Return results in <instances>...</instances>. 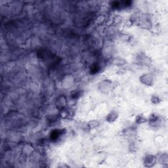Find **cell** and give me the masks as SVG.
I'll return each instance as SVG.
<instances>
[{
	"label": "cell",
	"instance_id": "cell-9",
	"mask_svg": "<svg viewBox=\"0 0 168 168\" xmlns=\"http://www.w3.org/2000/svg\"><path fill=\"white\" fill-rule=\"evenodd\" d=\"M69 112L68 110L66 109V108H62L59 110V116L60 118H62V119H66V118H68L69 116Z\"/></svg>",
	"mask_w": 168,
	"mask_h": 168
},
{
	"label": "cell",
	"instance_id": "cell-8",
	"mask_svg": "<svg viewBox=\"0 0 168 168\" xmlns=\"http://www.w3.org/2000/svg\"><path fill=\"white\" fill-rule=\"evenodd\" d=\"M158 162L163 165H168V155L167 153L162 154L158 158Z\"/></svg>",
	"mask_w": 168,
	"mask_h": 168
},
{
	"label": "cell",
	"instance_id": "cell-11",
	"mask_svg": "<svg viewBox=\"0 0 168 168\" xmlns=\"http://www.w3.org/2000/svg\"><path fill=\"white\" fill-rule=\"evenodd\" d=\"M100 125V122L98 120H91L88 122V127L90 129H95Z\"/></svg>",
	"mask_w": 168,
	"mask_h": 168
},
{
	"label": "cell",
	"instance_id": "cell-10",
	"mask_svg": "<svg viewBox=\"0 0 168 168\" xmlns=\"http://www.w3.org/2000/svg\"><path fill=\"white\" fill-rule=\"evenodd\" d=\"M148 122V119H147L145 116H141V115H138L136 116L135 118V123L137 124H145Z\"/></svg>",
	"mask_w": 168,
	"mask_h": 168
},
{
	"label": "cell",
	"instance_id": "cell-7",
	"mask_svg": "<svg viewBox=\"0 0 168 168\" xmlns=\"http://www.w3.org/2000/svg\"><path fill=\"white\" fill-rule=\"evenodd\" d=\"M112 64L116 66H123L127 64L126 60L120 57H117L112 60Z\"/></svg>",
	"mask_w": 168,
	"mask_h": 168
},
{
	"label": "cell",
	"instance_id": "cell-1",
	"mask_svg": "<svg viewBox=\"0 0 168 168\" xmlns=\"http://www.w3.org/2000/svg\"><path fill=\"white\" fill-rule=\"evenodd\" d=\"M112 86V81L109 79H105L98 84L97 89L100 93L106 95L110 92Z\"/></svg>",
	"mask_w": 168,
	"mask_h": 168
},
{
	"label": "cell",
	"instance_id": "cell-4",
	"mask_svg": "<svg viewBox=\"0 0 168 168\" xmlns=\"http://www.w3.org/2000/svg\"><path fill=\"white\" fill-rule=\"evenodd\" d=\"M157 162V158L156 156L149 154L147 155L146 157L144 158L143 160V165L146 167H154Z\"/></svg>",
	"mask_w": 168,
	"mask_h": 168
},
{
	"label": "cell",
	"instance_id": "cell-12",
	"mask_svg": "<svg viewBox=\"0 0 168 168\" xmlns=\"http://www.w3.org/2000/svg\"><path fill=\"white\" fill-rule=\"evenodd\" d=\"M151 101L153 104H157L161 102V99L158 97V96H153V97H152L151 98Z\"/></svg>",
	"mask_w": 168,
	"mask_h": 168
},
{
	"label": "cell",
	"instance_id": "cell-6",
	"mask_svg": "<svg viewBox=\"0 0 168 168\" xmlns=\"http://www.w3.org/2000/svg\"><path fill=\"white\" fill-rule=\"evenodd\" d=\"M118 117H119V114L118 113V112L116 110H112L108 114V115L106 116V120L107 122L110 123V124H112V123L116 122Z\"/></svg>",
	"mask_w": 168,
	"mask_h": 168
},
{
	"label": "cell",
	"instance_id": "cell-13",
	"mask_svg": "<svg viewBox=\"0 0 168 168\" xmlns=\"http://www.w3.org/2000/svg\"><path fill=\"white\" fill-rule=\"evenodd\" d=\"M83 95V91H78L77 92L75 93L73 95V98H79L80 96Z\"/></svg>",
	"mask_w": 168,
	"mask_h": 168
},
{
	"label": "cell",
	"instance_id": "cell-5",
	"mask_svg": "<svg viewBox=\"0 0 168 168\" xmlns=\"http://www.w3.org/2000/svg\"><path fill=\"white\" fill-rule=\"evenodd\" d=\"M67 104V99L66 97L63 95L59 96L55 100V106L57 108L60 110L62 108H66Z\"/></svg>",
	"mask_w": 168,
	"mask_h": 168
},
{
	"label": "cell",
	"instance_id": "cell-3",
	"mask_svg": "<svg viewBox=\"0 0 168 168\" xmlns=\"http://www.w3.org/2000/svg\"><path fill=\"white\" fill-rule=\"evenodd\" d=\"M154 76L150 73H146L141 75L139 78V81L143 85L146 86L151 87L154 84Z\"/></svg>",
	"mask_w": 168,
	"mask_h": 168
},
{
	"label": "cell",
	"instance_id": "cell-2",
	"mask_svg": "<svg viewBox=\"0 0 168 168\" xmlns=\"http://www.w3.org/2000/svg\"><path fill=\"white\" fill-rule=\"evenodd\" d=\"M149 124L152 129H159L162 127L163 120L161 116L156 115V114H152L148 120Z\"/></svg>",
	"mask_w": 168,
	"mask_h": 168
}]
</instances>
